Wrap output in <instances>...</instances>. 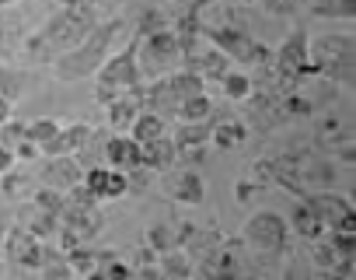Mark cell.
Returning a JSON list of instances; mask_svg holds the SVG:
<instances>
[{
  "label": "cell",
  "instance_id": "7a4b0ae2",
  "mask_svg": "<svg viewBox=\"0 0 356 280\" xmlns=\"http://www.w3.org/2000/svg\"><path fill=\"white\" fill-rule=\"evenodd\" d=\"M122 32V22H105V25H95L70 53H63L56 60V74L63 81H81V77H91L98 74V67L108 60V49L115 42V36Z\"/></svg>",
  "mask_w": 356,
  "mask_h": 280
},
{
  "label": "cell",
  "instance_id": "9a60e30c",
  "mask_svg": "<svg viewBox=\"0 0 356 280\" xmlns=\"http://www.w3.org/2000/svg\"><path fill=\"white\" fill-rule=\"evenodd\" d=\"M245 123L234 119V116H224V119H210V144H217L220 151H231V148H241L245 144Z\"/></svg>",
  "mask_w": 356,
  "mask_h": 280
},
{
  "label": "cell",
  "instance_id": "f35d334b",
  "mask_svg": "<svg viewBox=\"0 0 356 280\" xmlns=\"http://www.w3.org/2000/svg\"><path fill=\"white\" fill-rule=\"evenodd\" d=\"M255 193V182H238V200H248Z\"/></svg>",
  "mask_w": 356,
  "mask_h": 280
},
{
  "label": "cell",
  "instance_id": "52a82bcc",
  "mask_svg": "<svg viewBox=\"0 0 356 280\" xmlns=\"http://www.w3.org/2000/svg\"><path fill=\"white\" fill-rule=\"evenodd\" d=\"M304 200L311 203V210L318 214L325 231H356V210H353L349 196L332 193V189H318V193H304Z\"/></svg>",
  "mask_w": 356,
  "mask_h": 280
},
{
  "label": "cell",
  "instance_id": "7c38bea8",
  "mask_svg": "<svg viewBox=\"0 0 356 280\" xmlns=\"http://www.w3.org/2000/svg\"><path fill=\"white\" fill-rule=\"evenodd\" d=\"M102 165H108L115 172H136V169H143L140 144H136V140H129V137H122V133L108 137L105 140V162Z\"/></svg>",
  "mask_w": 356,
  "mask_h": 280
},
{
  "label": "cell",
  "instance_id": "83f0119b",
  "mask_svg": "<svg viewBox=\"0 0 356 280\" xmlns=\"http://www.w3.org/2000/svg\"><path fill=\"white\" fill-rule=\"evenodd\" d=\"M56 130H60L56 119H35V123L25 126V140H29V144H35V148H42V144H49V140L56 137Z\"/></svg>",
  "mask_w": 356,
  "mask_h": 280
},
{
  "label": "cell",
  "instance_id": "9c48e42d",
  "mask_svg": "<svg viewBox=\"0 0 356 280\" xmlns=\"http://www.w3.org/2000/svg\"><path fill=\"white\" fill-rule=\"evenodd\" d=\"M56 224H60V231H67L70 238L88 242V238H95V235L102 231L105 217H102L98 203H70V200H63V210H60Z\"/></svg>",
  "mask_w": 356,
  "mask_h": 280
},
{
  "label": "cell",
  "instance_id": "d4e9b609",
  "mask_svg": "<svg viewBox=\"0 0 356 280\" xmlns=\"http://www.w3.org/2000/svg\"><path fill=\"white\" fill-rule=\"evenodd\" d=\"M42 280H74V270L67 266V256L63 252H53L42 245Z\"/></svg>",
  "mask_w": 356,
  "mask_h": 280
},
{
  "label": "cell",
  "instance_id": "e0dca14e",
  "mask_svg": "<svg viewBox=\"0 0 356 280\" xmlns=\"http://www.w3.org/2000/svg\"><path fill=\"white\" fill-rule=\"evenodd\" d=\"M171 144L178 148V155H186V151H203V148L210 144V123H182V126L175 130Z\"/></svg>",
  "mask_w": 356,
  "mask_h": 280
},
{
  "label": "cell",
  "instance_id": "ba28073f",
  "mask_svg": "<svg viewBox=\"0 0 356 280\" xmlns=\"http://www.w3.org/2000/svg\"><path fill=\"white\" fill-rule=\"evenodd\" d=\"M286 235H290V224L276 214V210H255L245 224V238L262 249V252H283L286 249Z\"/></svg>",
  "mask_w": 356,
  "mask_h": 280
},
{
  "label": "cell",
  "instance_id": "f1b7e54d",
  "mask_svg": "<svg viewBox=\"0 0 356 280\" xmlns=\"http://www.w3.org/2000/svg\"><path fill=\"white\" fill-rule=\"evenodd\" d=\"M325 242L332 245V252L339 259H353L356 256V231H328Z\"/></svg>",
  "mask_w": 356,
  "mask_h": 280
},
{
  "label": "cell",
  "instance_id": "603a6c76",
  "mask_svg": "<svg viewBox=\"0 0 356 280\" xmlns=\"http://www.w3.org/2000/svg\"><path fill=\"white\" fill-rule=\"evenodd\" d=\"M220 88H224V95H227L231 102H248V98L255 95V84H252V77H248L245 70H227V74L220 77Z\"/></svg>",
  "mask_w": 356,
  "mask_h": 280
},
{
  "label": "cell",
  "instance_id": "60d3db41",
  "mask_svg": "<svg viewBox=\"0 0 356 280\" xmlns=\"http://www.w3.org/2000/svg\"><path fill=\"white\" fill-rule=\"evenodd\" d=\"M74 4H88V0H63V8H74Z\"/></svg>",
  "mask_w": 356,
  "mask_h": 280
},
{
  "label": "cell",
  "instance_id": "cb8c5ba5",
  "mask_svg": "<svg viewBox=\"0 0 356 280\" xmlns=\"http://www.w3.org/2000/svg\"><path fill=\"white\" fill-rule=\"evenodd\" d=\"M157 270L164 273V280H189V273H193L189 256H182V249H171V252L157 256Z\"/></svg>",
  "mask_w": 356,
  "mask_h": 280
},
{
  "label": "cell",
  "instance_id": "74e56055",
  "mask_svg": "<svg viewBox=\"0 0 356 280\" xmlns=\"http://www.w3.org/2000/svg\"><path fill=\"white\" fill-rule=\"evenodd\" d=\"M11 119V98L8 95H0V126H4Z\"/></svg>",
  "mask_w": 356,
  "mask_h": 280
},
{
  "label": "cell",
  "instance_id": "e575fe53",
  "mask_svg": "<svg viewBox=\"0 0 356 280\" xmlns=\"http://www.w3.org/2000/svg\"><path fill=\"white\" fill-rule=\"evenodd\" d=\"M262 4L273 11V15H290L297 8V0H262Z\"/></svg>",
  "mask_w": 356,
  "mask_h": 280
},
{
  "label": "cell",
  "instance_id": "4fadbf2b",
  "mask_svg": "<svg viewBox=\"0 0 356 280\" xmlns=\"http://www.w3.org/2000/svg\"><path fill=\"white\" fill-rule=\"evenodd\" d=\"M81 176H84V169H81V158H46V169H42V179H46V186L49 189H56V193H67L70 186H77L81 182Z\"/></svg>",
  "mask_w": 356,
  "mask_h": 280
},
{
  "label": "cell",
  "instance_id": "f6af8a7d",
  "mask_svg": "<svg viewBox=\"0 0 356 280\" xmlns=\"http://www.w3.org/2000/svg\"><path fill=\"white\" fill-rule=\"evenodd\" d=\"M252 4H262V0H252Z\"/></svg>",
  "mask_w": 356,
  "mask_h": 280
},
{
  "label": "cell",
  "instance_id": "44dd1931",
  "mask_svg": "<svg viewBox=\"0 0 356 280\" xmlns=\"http://www.w3.org/2000/svg\"><path fill=\"white\" fill-rule=\"evenodd\" d=\"M290 228H293V231H297L300 238H311V242L325 235V224L318 221V214L311 210V203H307V200H300V203L293 207V217H290Z\"/></svg>",
  "mask_w": 356,
  "mask_h": 280
},
{
  "label": "cell",
  "instance_id": "ab89813d",
  "mask_svg": "<svg viewBox=\"0 0 356 280\" xmlns=\"http://www.w3.org/2000/svg\"><path fill=\"white\" fill-rule=\"evenodd\" d=\"M84 280H105V273H102V266H95V270H88V273H84Z\"/></svg>",
  "mask_w": 356,
  "mask_h": 280
},
{
  "label": "cell",
  "instance_id": "3957f363",
  "mask_svg": "<svg viewBox=\"0 0 356 280\" xmlns=\"http://www.w3.org/2000/svg\"><path fill=\"white\" fill-rule=\"evenodd\" d=\"M143 81V74H140V67H136V42H129L122 53H112L102 67H98V91H95V98L102 102V105H108L119 91H129V88H136Z\"/></svg>",
  "mask_w": 356,
  "mask_h": 280
},
{
  "label": "cell",
  "instance_id": "7bdbcfd3",
  "mask_svg": "<svg viewBox=\"0 0 356 280\" xmlns=\"http://www.w3.org/2000/svg\"><path fill=\"white\" fill-rule=\"evenodd\" d=\"M4 235H8V228H4V221H0V242H4Z\"/></svg>",
  "mask_w": 356,
  "mask_h": 280
},
{
  "label": "cell",
  "instance_id": "277c9868",
  "mask_svg": "<svg viewBox=\"0 0 356 280\" xmlns=\"http://www.w3.org/2000/svg\"><path fill=\"white\" fill-rule=\"evenodd\" d=\"M182 63V46H178V36L171 29H157L140 36L136 42V67L140 74H168L171 67Z\"/></svg>",
  "mask_w": 356,
  "mask_h": 280
},
{
  "label": "cell",
  "instance_id": "8d00e7d4",
  "mask_svg": "<svg viewBox=\"0 0 356 280\" xmlns=\"http://www.w3.org/2000/svg\"><path fill=\"white\" fill-rule=\"evenodd\" d=\"M11 169H15V151L0 144V176H4V172H11Z\"/></svg>",
  "mask_w": 356,
  "mask_h": 280
},
{
  "label": "cell",
  "instance_id": "30bf717a",
  "mask_svg": "<svg viewBox=\"0 0 356 280\" xmlns=\"http://www.w3.org/2000/svg\"><path fill=\"white\" fill-rule=\"evenodd\" d=\"M0 249H4L8 263H15V266H25V270H39L42 266V242L32 231H25V228H8Z\"/></svg>",
  "mask_w": 356,
  "mask_h": 280
},
{
  "label": "cell",
  "instance_id": "7402d4cb",
  "mask_svg": "<svg viewBox=\"0 0 356 280\" xmlns=\"http://www.w3.org/2000/svg\"><path fill=\"white\" fill-rule=\"evenodd\" d=\"M164 133H168V130H164V119L154 116V112H140V116L129 123V140H136L140 148L150 144V140H157V137H164Z\"/></svg>",
  "mask_w": 356,
  "mask_h": 280
},
{
  "label": "cell",
  "instance_id": "484cf974",
  "mask_svg": "<svg viewBox=\"0 0 356 280\" xmlns=\"http://www.w3.org/2000/svg\"><path fill=\"white\" fill-rule=\"evenodd\" d=\"M314 18H342V22H353L356 18V0H318L311 8Z\"/></svg>",
  "mask_w": 356,
  "mask_h": 280
},
{
  "label": "cell",
  "instance_id": "ac0fdd59",
  "mask_svg": "<svg viewBox=\"0 0 356 280\" xmlns=\"http://www.w3.org/2000/svg\"><path fill=\"white\" fill-rule=\"evenodd\" d=\"M164 81H168V88H171V95H175L178 105H182L186 98H193V95H203V91H207V81H203L196 70H175V74H168Z\"/></svg>",
  "mask_w": 356,
  "mask_h": 280
},
{
  "label": "cell",
  "instance_id": "8fae6325",
  "mask_svg": "<svg viewBox=\"0 0 356 280\" xmlns=\"http://www.w3.org/2000/svg\"><path fill=\"white\" fill-rule=\"evenodd\" d=\"M91 133H95V130H91L88 123L60 126V130H56V137L49 140V144H42V148H39V155H42V158H67V155L74 158V155L88 144V137H91Z\"/></svg>",
  "mask_w": 356,
  "mask_h": 280
},
{
  "label": "cell",
  "instance_id": "f546056e",
  "mask_svg": "<svg viewBox=\"0 0 356 280\" xmlns=\"http://www.w3.org/2000/svg\"><path fill=\"white\" fill-rule=\"evenodd\" d=\"M35 210H42V214H53V217H60V210H63V193H56V189L42 186V189L35 193Z\"/></svg>",
  "mask_w": 356,
  "mask_h": 280
},
{
  "label": "cell",
  "instance_id": "d6a6232c",
  "mask_svg": "<svg viewBox=\"0 0 356 280\" xmlns=\"http://www.w3.org/2000/svg\"><path fill=\"white\" fill-rule=\"evenodd\" d=\"M15 151V162H32V158H42L35 144H29V140H18V144L11 148Z\"/></svg>",
  "mask_w": 356,
  "mask_h": 280
},
{
  "label": "cell",
  "instance_id": "2e32d148",
  "mask_svg": "<svg viewBox=\"0 0 356 280\" xmlns=\"http://www.w3.org/2000/svg\"><path fill=\"white\" fill-rule=\"evenodd\" d=\"M175 158H178V148L171 144V137H168V133L140 148V162H143V169H150V172H164V169H171Z\"/></svg>",
  "mask_w": 356,
  "mask_h": 280
},
{
  "label": "cell",
  "instance_id": "b9f144b4",
  "mask_svg": "<svg viewBox=\"0 0 356 280\" xmlns=\"http://www.w3.org/2000/svg\"><path fill=\"white\" fill-rule=\"evenodd\" d=\"M18 4V0H0V8H15Z\"/></svg>",
  "mask_w": 356,
  "mask_h": 280
},
{
  "label": "cell",
  "instance_id": "5b68a950",
  "mask_svg": "<svg viewBox=\"0 0 356 280\" xmlns=\"http://www.w3.org/2000/svg\"><path fill=\"white\" fill-rule=\"evenodd\" d=\"M339 63H356V39L346 32H328L307 39V74H325Z\"/></svg>",
  "mask_w": 356,
  "mask_h": 280
},
{
  "label": "cell",
  "instance_id": "8992f818",
  "mask_svg": "<svg viewBox=\"0 0 356 280\" xmlns=\"http://www.w3.org/2000/svg\"><path fill=\"white\" fill-rule=\"evenodd\" d=\"M203 39L220 49L227 60H241V63H266L269 60V49L259 46L245 29H203Z\"/></svg>",
  "mask_w": 356,
  "mask_h": 280
},
{
  "label": "cell",
  "instance_id": "d6986e66",
  "mask_svg": "<svg viewBox=\"0 0 356 280\" xmlns=\"http://www.w3.org/2000/svg\"><path fill=\"white\" fill-rule=\"evenodd\" d=\"M175 200L178 203H189V207H196V203H203V196H207V186H203V176L200 172H193V169H186V172H178V179H175Z\"/></svg>",
  "mask_w": 356,
  "mask_h": 280
},
{
  "label": "cell",
  "instance_id": "d590c367",
  "mask_svg": "<svg viewBox=\"0 0 356 280\" xmlns=\"http://www.w3.org/2000/svg\"><path fill=\"white\" fill-rule=\"evenodd\" d=\"M175 4H178V11H182V15H200L210 0H175Z\"/></svg>",
  "mask_w": 356,
  "mask_h": 280
},
{
  "label": "cell",
  "instance_id": "1f68e13d",
  "mask_svg": "<svg viewBox=\"0 0 356 280\" xmlns=\"http://www.w3.org/2000/svg\"><path fill=\"white\" fill-rule=\"evenodd\" d=\"M311 263H314L318 270H325V273H328V270H332V266L339 263V256L332 252V245H328V242L314 238V249H311Z\"/></svg>",
  "mask_w": 356,
  "mask_h": 280
},
{
  "label": "cell",
  "instance_id": "836d02e7",
  "mask_svg": "<svg viewBox=\"0 0 356 280\" xmlns=\"http://www.w3.org/2000/svg\"><path fill=\"white\" fill-rule=\"evenodd\" d=\"M133 280H164V273L157 270V263H143V266L133 273Z\"/></svg>",
  "mask_w": 356,
  "mask_h": 280
},
{
  "label": "cell",
  "instance_id": "4316f807",
  "mask_svg": "<svg viewBox=\"0 0 356 280\" xmlns=\"http://www.w3.org/2000/svg\"><path fill=\"white\" fill-rule=\"evenodd\" d=\"M147 249H150L154 256H164V252L178 249V235H175L168 224H150V228H147Z\"/></svg>",
  "mask_w": 356,
  "mask_h": 280
},
{
  "label": "cell",
  "instance_id": "ffe728a7",
  "mask_svg": "<svg viewBox=\"0 0 356 280\" xmlns=\"http://www.w3.org/2000/svg\"><path fill=\"white\" fill-rule=\"evenodd\" d=\"M178 123H210L213 116H217V105H213V98L203 91V95H193V98H186L182 105H178Z\"/></svg>",
  "mask_w": 356,
  "mask_h": 280
},
{
  "label": "cell",
  "instance_id": "6da1fadb",
  "mask_svg": "<svg viewBox=\"0 0 356 280\" xmlns=\"http://www.w3.org/2000/svg\"><path fill=\"white\" fill-rule=\"evenodd\" d=\"M95 25H98V15H95L91 4L63 8V11H56V15L25 42V49H29L35 60H60V56L70 53Z\"/></svg>",
  "mask_w": 356,
  "mask_h": 280
},
{
  "label": "cell",
  "instance_id": "4dcf8cb0",
  "mask_svg": "<svg viewBox=\"0 0 356 280\" xmlns=\"http://www.w3.org/2000/svg\"><path fill=\"white\" fill-rule=\"evenodd\" d=\"M126 193H129V179H126V172L108 169V179H105V193H102V200H119V196H126Z\"/></svg>",
  "mask_w": 356,
  "mask_h": 280
},
{
  "label": "cell",
  "instance_id": "ee69618b",
  "mask_svg": "<svg viewBox=\"0 0 356 280\" xmlns=\"http://www.w3.org/2000/svg\"><path fill=\"white\" fill-rule=\"evenodd\" d=\"M0 280H4V259H0Z\"/></svg>",
  "mask_w": 356,
  "mask_h": 280
},
{
  "label": "cell",
  "instance_id": "5bb4252c",
  "mask_svg": "<svg viewBox=\"0 0 356 280\" xmlns=\"http://www.w3.org/2000/svg\"><path fill=\"white\" fill-rule=\"evenodd\" d=\"M105 109H108V126L112 130H129V123L143 112V105H140V84L129 88V91H119Z\"/></svg>",
  "mask_w": 356,
  "mask_h": 280
}]
</instances>
